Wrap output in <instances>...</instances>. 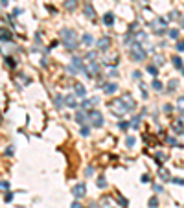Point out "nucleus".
Instances as JSON below:
<instances>
[{
  "instance_id": "obj_1",
  "label": "nucleus",
  "mask_w": 184,
  "mask_h": 208,
  "mask_svg": "<svg viewBox=\"0 0 184 208\" xmlns=\"http://www.w3.org/2000/svg\"><path fill=\"white\" fill-rule=\"evenodd\" d=\"M61 39L64 42V46H66V50H76L79 46L78 44V33L74 30H68V28L61 30Z\"/></svg>"
},
{
  "instance_id": "obj_2",
  "label": "nucleus",
  "mask_w": 184,
  "mask_h": 208,
  "mask_svg": "<svg viewBox=\"0 0 184 208\" xmlns=\"http://www.w3.org/2000/svg\"><path fill=\"white\" fill-rule=\"evenodd\" d=\"M109 111H111L114 116H125V112H127V109H125V105H123L122 98H120V100H112V102L109 103Z\"/></svg>"
},
{
  "instance_id": "obj_3",
  "label": "nucleus",
  "mask_w": 184,
  "mask_h": 208,
  "mask_svg": "<svg viewBox=\"0 0 184 208\" xmlns=\"http://www.w3.org/2000/svg\"><path fill=\"white\" fill-rule=\"evenodd\" d=\"M131 57H133V61H144L145 59V50L142 48L140 42L134 41L131 44Z\"/></svg>"
},
{
  "instance_id": "obj_4",
  "label": "nucleus",
  "mask_w": 184,
  "mask_h": 208,
  "mask_svg": "<svg viewBox=\"0 0 184 208\" xmlns=\"http://www.w3.org/2000/svg\"><path fill=\"white\" fill-rule=\"evenodd\" d=\"M100 72V64L96 61H88V66H85V76L92 78V76H98Z\"/></svg>"
},
{
  "instance_id": "obj_5",
  "label": "nucleus",
  "mask_w": 184,
  "mask_h": 208,
  "mask_svg": "<svg viewBox=\"0 0 184 208\" xmlns=\"http://www.w3.org/2000/svg\"><path fill=\"white\" fill-rule=\"evenodd\" d=\"M122 102H123V105H125V109H127V112L129 111H134L136 109V102H134V98L127 92V94H123L122 96Z\"/></svg>"
},
{
  "instance_id": "obj_6",
  "label": "nucleus",
  "mask_w": 184,
  "mask_h": 208,
  "mask_svg": "<svg viewBox=\"0 0 184 208\" xmlns=\"http://www.w3.org/2000/svg\"><path fill=\"white\" fill-rule=\"evenodd\" d=\"M90 122H92V125L94 127H101L103 125V116H101V112H98V111H92L90 112Z\"/></svg>"
},
{
  "instance_id": "obj_7",
  "label": "nucleus",
  "mask_w": 184,
  "mask_h": 208,
  "mask_svg": "<svg viewBox=\"0 0 184 208\" xmlns=\"http://www.w3.org/2000/svg\"><path fill=\"white\" fill-rule=\"evenodd\" d=\"M111 44H112V41H111V37H107V35H105V37H101L100 41L96 42V46H98V50H103V52H105V50H107V48H109Z\"/></svg>"
},
{
  "instance_id": "obj_8",
  "label": "nucleus",
  "mask_w": 184,
  "mask_h": 208,
  "mask_svg": "<svg viewBox=\"0 0 184 208\" xmlns=\"http://www.w3.org/2000/svg\"><path fill=\"white\" fill-rule=\"evenodd\" d=\"M171 129H173V133H177V135H182L184 131V118H179V120H175L173 125H171Z\"/></svg>"
},
{
  "instance_id": "obj_9",
  "label": "nucleus",
  "mask_w": 184,
  "mask_h": 208,
  "mask_svg": "<svg viewBox=\"0 0 184 208\" xmlns=\"http://www.w3.org/2000/svg\"><path fill=\"white\" fill-rule=\"evenodd\" d=\"M166 26H167V21H166V19H157V21L151 22V28H155V31L166 30Z\"/></svg>"
},
{
  "instance_id": "obj_10",
  "label": "nucleus",
  "mask_w": 184,
  "mask_h": 208,
  "mask_svg": "<svg viewBox=\"0 0 184 208\" xmlns=\"http://www.w3.org/2000/svg\"><path fill=\"white\" fill-rule=\"evenodd\" d=\"M85 184H78V186H74V190H72V193H74V197L76 199H81L83 195H85Z\"/></svg>"
},
{
  "instance_id": "obj_11",
  "label": "nucleus",
  "mask_w": 184,
  "mask_h": 208,
  "mask_svg": "<svg viewBox=\"0 0 184 208\" xmlns=\"http://www.w3.org/2000/svg\"><path fill=\"white\" fill-rule=\"evenodd\" d=\"M72 66H74L78 72H83V74H85V66H83V63L79 57H72Z\"/></svg>"
},
{
  "instance_id": "obj_12",
  "label": "nucleus",
  "mask_w": 184,
  "mask_h": 208,
  "mask_svg": "<svg viewBox=\"0 0 184 208\" xmlns=\"http://www.w3.org/2000/svg\"><path fill=\"white\" fill-rule=\"evenodd\" d=\"M83 13L87 15V19H94V17H96V11H94V7H92L90 4H87V6L83 7Z\"/></svg>"
},
{
  "instance_id": "obj_13",
  "label": "nucleus",
  "mask_w": 184,
  "mask_h": 208,
  "mask_svg": "<svg viewBox=\"0 0 184 208\" xmlns=\"http://www.w3.org/2000/svg\"><path fill=\"white\" fill-rule=\"evenodd\" d=\"M76 122L79 125H85V122H87V112L85 111H78L76 112Z\"/></svg>"
},
{
  "instance_id": "obj_14",
  "label": "nucleus",
  "mask_w": 184,
  "mask_h": 208,
  "mask_svg": "<svg viewBox=\"0 0 184 208\" xmlns=\"http://www.w3.org/2000/svg\"><path fill=\"white\" fill-rule=\"evenodd\" d=\"M64 103H66V107H70V109H76V107H78L76 96H64Z\"/></svg>"
},
{
  "instance_id": "obj_15",
  "label": "nucleus",
  "mask_w": 184,
  "mask_h": 208,
  "mask_svg": "<svg viewBox=\"0 0 184 208\" xmlns=\"http://www.w3.org/2000/svg\"><path fill=\"white\" fill-rule=\"evenodd\" d=\"M158 177H160V181H169L171 179V175H169V171L166 169V168H158V173H157Z\"/></svg>"
},
{
  "instance_id": "obj_16",
  "label": "nucleus",
  "mask_w": 184,
  "mask_h": 208,
  "mask_svg": "<svg viewBox=\"0 0 184 208\" xmlns=\"http://www.w3.org/2000/svg\"><path fill=\"white\" fill-rule=\"evenodd\" d=\"M103 24L105 26H112L114 24V13H105L103 15Z\"/></svg>"
},
{
  "instance_id": "obj_17",
  "label": "nucleus",
  "mask_w": 184,
  "mask_h": 208,
  "mask_svg": "<svg viewBox=\"0 0 184 208\" xmlns=\"http://www.w3.org/2000/svg\"><path fill=\"white\" fill-rule=\"evenodd\" d=\"M78 7V0H64V9L66 11H74Z\"/></svg>"
},
{
  "instance_id": "obj_18",
  "label": "nucleus",
  "mask_w": 184,
  "mask_h": 208,
  "mask_svg": "<svg viewBox=\"0 0 184 208\" xmlns=\"http://www.w3.org/2000/svg\"><path fill=\"white\" fill-rule=\"evenodd\" d=\"M116 90H118V85H116V83H107V85H105V94H109V96H111V94H114Z\"/></svg>"
},
{
  "instance_id": "obj_19",
  "label": "nucleus",
  "mask_w": 184,
  "mask_h": 208,
  "mask_svg": "<svg viewBox=\"0 0 184 208\" xmlns=\"http://www.w3.org/2000/svg\"><path fill=\"white\" fill-rule=\"evenodd\" d=\"M76 96H81V98L87 96V88H85L81 83H76Z\"/></svg>"
},
{
  "instance_id": "obj_20",
  "label": "nucleus",
  "mask_w": 184,
  "mask_h": 208,
  "mask_svg": "<svg viewBox=\"0 0 184 208\" xmlns=\"http://www.w3.org/2000/svg\"><path fill=\"white\" fill-rule=\"evenodd\" d=\"M83 44H85V46H92V44H94V37H92L90 33H85V35H83Z\"/></svg>"
},
{
  "instance_id": "obj_21",
  "label": "nucleus",
  "mask_w": 184,
  "mask_h": 208,
  "mask_svg": "<svg viewBox=\"0 0 184 208\" xmlns=\"http://www.w3.org/2000/svg\"><path fill=\"white\" fill-rule=\"evenodd\" d=\"M177 87H179V81H177V79H169V81H167V90H169V92H175Z\"/></svg>"
},
{
  "instance_id": "obj_22",
  "label": "nucleus",
  "mask_w": 184,
  "mask_h": 208,
  "mask_svg": "<svg viewBox=\"0 0 184 208\" xmlns=\"http://www.w3.org/2000/svg\"><path fill=\"white\" fill-rule=\"evenodd\" d=\"M100 205L103 208H112V201H111V197H103L101 201H100Z\"/></svg>"
},
{
  "instance_id": "obj_23",
  "label": "nucleus",
  "mask_w": 184,
  "mask_h": 208,
  "mask_svg": "<svg viewBox=\"0 0 184 208\" xmlns=\"http://www.w3.org/2000/svg\"><path fill=\"white\" fill-rule=\"evenodd\" d=\"M147 72H149L153 78H157V76H158V66H155V64H149V66H147Z\"/></svg>"
},
{
  "instance_id": "obj_24",
  "label": "nucleus",
  "mask_w": 184,
  "mask_h": 208,
  "mask_svg": "<svg viewBox=\"0 0 184 208\" xmlns=\"http://www.w3.org/2000/svg\"><path fill=\"white\" fill-rule=\"evenodd\" d=\"M0 39H2V41H7V39H11V33H9L7 30L0 28Z\"/></svg>"
},
{
  "instance_id": "obj_25",
  "label": "nucleus",
  "mask_w": 184,
  "mask_h": 208,
  "mask_svg": "<svg viewBox=\"0 0 184 208\" xmlns=\"http://www.w3.org/2000/svg\"><path fill=\"white\" fill-rule=\"evenodd\" d=\"M54 102H55V107H57V109H61L63 105H64V98H63V96H55Z\"/></svg>"
},
{
  "instance_id": "obj_26",
  "label": "nucleus",
  "mask_w": 184,
  "mask_h": 208,
  "mask_svg": "<svg viewBox=\"0 0 184 208\" xmlns=\"http://www.w3.org/2000/svg\"><path fill=\"white\" fill-rule=\"evenodd\" d=\"M140 124H142V118H140V116H134V118H133V122H131V125H133L134 129H138Z\"/></svg>"
},
{
  "instance_id": "obj_27",
  "label": "nucleus",
  "mask_w": 184,
  "mask_h": 208,
  "mask_svg": "<svg viewBox=\"0 0 184 208\" xmlns=\"http://www.w3.org/2000/svg\"><path fill=\"white\" fill-rule=\"evenodd\" d=\"M173 59V64L177 66V68H182V59L179 57V55H175V57H171Z\"/></svg>"
},
{
  "instance_id": "obj_28",
  "label": "nucleus",
  "mask_w": 184,
  "mask_h": 208,
  "mask_svg": "<svg viewBox=\"0 0 184 208\" xmlns=\"http://www.w3.org/2000/svg\"><path fill=\"white\" fill-rule=\"evenodd\" d=\"M169 39H179V30H167Z\"/></svg>"
},
{
  "instance_id": "obj_29",
  "label": "nucleus",
  "mask_w": 184,
  "mask_h": 208,
  "mask_svg": "<svg viewBox=\"0 0 184 208\" xmlns=\"http://www.w3.org/2000/svg\"><path fill=\"white\" fill-rule=\"evenodd\" d=\"M116 199H118V203H120V205H122L123 208H125L127 205H129V201H127V199H123V197L120 195V193H116Z\"/></svg>"
},
{
  "instance_id": "obj_30",
  "label": "nucleus",
  "mask_w": 184,
  "mask_h": 208,
  "mask_svg": "<svg viewBox=\"0 0 184 208\" xmlns=\"http://www.w3.org/2000/svg\"><path fill=\"white\" fill-rule=\"evenodd\" d=\"M177 109H179L181 112H184V96H181V98L177 100Z\"/></svg>"
},
{
  "instance_id": "obj_31",
  "label": "nucleus",
  "mask_w": 184,
  "mask_h": 208,
  "mask_svg": "<svg viewBox=\"0 0 184 208\" xmlns=\"http://www.w3.org/2000/svg\"><path fill=\"white\" fill-rule=\"evenodd\" d=\"M153 88H155V90H162V83H160L157 78H153Z\"/></svg>"
},
{
  "instance_id": "obj_32",
  "label": "nucleus",
  "mask_w": 184,
  "mask_h": 208,
  "mask_svg": "<svg viewBox=\"0 0 184 208\" xmlns=\"http://www.w3.org/2000/svg\"><path fill=\"white\" fill-rule=\"evenodd\" d=\"M123 42H125V44H133V42H134V41H133V33H131V31L123 37Z\"/></svg>"
},
{
  "instance_id": "obj_33",
  "label": "nucleus",
  "mask_w": 184,
  "mask_h": 208,
  "mask_svg": "<svg viewBox=\"0 0 184 208\" xmlns=\"http://www.w3.org/2000/svg\"><path fill=\"white\" fill-rule=\"evenodd\" d=\"M158 206V199H157V197H151V199H149V208H157Z\"/></svg>"
},
{
  "instance_id": "obj_34",
  "label": "nucleus",
  "mask_w": 184,
  "mask_h": 208,
  "mask_svg": "<svg viewBox=\"0 0 184 208\" xmlns=\"http://www.w3.org/2000/svg\"><path fill=\"white\" fill-rule=\"evenodd\" d=\"M96 57H98L96 52H88V54H87V61H96Z\"/></svg>"
},
{
  "instance_id": "obj_35",
  "label": "nucleus",
  "mask_w": 184,
  "mask_h": 208,
  "mask_svg": "<svg viewBox=\"0 0 184 208\" xmlns=\"http://www.w3.org/2000/svg\"><path fill=\"white\" fill-rule=\"evenodd\" d=\"M134 142H136V140H134V136H127V138H125V144H127L129 147L134 146Z\"/></svg>"
},
{
  "instance_id": "obj_36",
  "label": "nucleus",
  "mask_w": 184,
  "mask_h": 208,
  "mask_svg": "<svg viewBox=\"0 0 184 208\" xmlns=\"http://www.w3.org/2000/svg\"><path fill=\"white\" fill-rule=\"evenodd\" d=\"M155 63H157L155 66H162V64H164V57H162V55H155Z\"/></svg>"
},
{
  "instance_id": "obj_37",
  "label": "nucleus",
  "mask_w": 184,
  "mask_h": 208,
  "mask_svg": "<svg viewBox=\"0 0 184 208\" xmlns=\"http://www.w3.org/2000/svg\"><path fill=\"white\" fill-rule=\"evenodd\" d=\"M92 100H83V103H81V107L83 109H90V107H92Z\"/></svg>"
},
{
  "instance_id": "obj_38",
  "label": "nucleus",
  "mask_w": 184,
  "mask_h": 208,
  "mask_svg": "<svg viewBox=\"0 0 184 208\" xmlns=\"http://www.w3.org/2000/svg\"><path fill=\"white\" fill-rule=\"evenodd\" d=\"M88 135H90V127L83 125V127H81V136H88Z\"/></svg>"
},
{
  "instance_id": "obj_39",
  "label": "nucleus",
  "mask_w": 184,
  "mask_h": 208,
  "mask_svg": "<svg viewBox=\"0 0 184 208\" xmlns=\"http://www.w3.org/2000/svg\"><path fill=\"white\" fill-rule=\"evenodd\" d=\"M4 190H9V182H7V181H2V182H0V191H4Z\"/></svg>"
},
{
  "instance_id": "obj_40",
  "label": "nucleus",
  "mask_w": 184,
  "mask_h": 208,
  "mask_svg": "<svg viewBox=\"0 0 184 208\" xmlns=\"http://www.w3.org/2000/svg\"><path fill=\"white\" fill-rule=\"evenodd\" d=\"M129 122H120V124H118V127H120V129H122V131H127V129H129Z\"/></svg>"
},
{
  "instance_id": "obj_41",
  "label": "nucleus",
  "mask_w": 184,
  "mask_h": 208,
  "mask_svg": "<svg viewBox=\"0 0 184 208\" xmlns=\"http://www.w3.org/2000/svg\"><path fill=\"white\" fill-rule=\"evenodd\" d=\"M179 15H181V13H179L177 9H175V11H171V13H169V21H175V19H179Z\"/></svg>"
},
{
  "instance_id": "obj_42",
  "label": "nucleus",
  "mask_w": 184,
  "mask_h": 208,
  "mask_svg": "<svg viewBox=\"0 0 184 208\" xmlns=\"http://www.w3.org/2000/svg\"><path fill=\"white\" fill-rule=\"evenodd\" d=\"M96 184H98V186H100V188H105V186H107V181H105V179H103V177H100V179H98V182H96Z\"/></svg>"
},
{
  "instance_id": "obj_43",
  "label": "nucleus",
  "mask_w": 184,
  "mask_h": 208,
  "mask_svg": "<svg viewBox=\"0 0 184 208\" xmlns=\"http://www.w3.org/2000/svg\"><path fill=\"white\" fill-rule=\"evenodd\" d=\"M66 72H68L70 76H76V72H78V70H76V68H74V66L70 64V66H66Z\"/></svg>"
},
{
  "instance_id": "obj_44",
  "label": "nucleus",
  "mask_w": 184,
  "mask_h": 208,
  "mask_svg": "<svg viewBox=\"0 0 184 208\" xmlns=\"http://www.w3.org/2000/svg\"><path fill=\"white\" fill-rule=\"evenodd\" d=\"M136 28H138V22H133V24L129 26V31H131V33H134V31H136Z\"/></svg>"
},
{
  "instance_id": "obj_45",
  "label": "nucleus",
  "mask_w": 184,
  "mask_h": 208,
  "mask_svg": "<svg viewBox=\"0 0 184 208\" xmlns=\"http://www.w3.org/2000/svg\"><path fill=\"white\" fill-rule=\"evenodd\" d=\"M116 76H118V70H116V68H111V70H109V78H116Z\"/></svg>"
},
{
  "instance_id": "obj_46",
  "label": "nucleus",
  "mask_w": 184,
  "mask_h": 208,
  "mask_svg": "<svg viewBox=\"0 0 184 208\" xmlns=\"http://www.w3.org/2000/svg\"><path fill=\"white\" fill-rule=\"evenodd\" d=\"M144 39H145V33H144V31L136 33V42H138V41H144Z\"/></svg>"
},
{
  "instance_id": "obj_47",
  "label": "nucleus",
  "mask_w": 184,
  "mask_h": 208,
  "mask_svg": "<svg viewBox=\"0 0 184 208\" xmlns=\"http://www.w3.org/2000/svg\"><path fill=\"white\" fill-rule=\"evenodd\" d=\"M155 157H157L158 160H166V155H164V153H155Z\"/></svg>"
},
{
  "instance_id": "obj_48",
  "label": "nucleus",
  "mask_w": 184,
  "mask_h": 208,
  "mask_svg": "<svg viewBox=\"0 0 184 208\" xmlns=\"http://www.w3.org/2000/svg\"><path fill=\"white\" fill-rule=\"evenodd\" d=\"M177 50H179V52H184V41H181L177 44Z\"/></svg>"
},
{
  "instance_id": "obj_49",
  "label": "nucleus",
  "mask_w": 184,
  "mask_h": 208,
  "mask_svg": "<svg viewBox=\"0 0 184 208\" xmlns=\"http://www.w3.org/2000/svg\"><path fill=\"white\" fill-rule=\"evenodd\" d=\"M169 181H173L175 184H182V186H184V181H182V179H169Z\"/></svg>"
},
{
  "instance_id": "obj_50",
  "label": "nucleus",
  "mask_w": 184,
  "mask_h": 208,
  "mask_svg": "<svg viewBox=\"0 0 184 208\" xmlns=\"http://www.w3.org/2000/svg\"><path fill=\"white\" fill-rule=\"evenodd\" d=\"M153 190H155V191H162L164 188L160 186V184H153Z\"/></svg>"
},
{
  "instance_id": "obj_51",
  "label": "nucleus",
  "mask_w": 184,
  "mask_h": 208,
  "mask_svg": "<svg viewBox=\"0 0 184 208\" xmlns=\"http://www.w3.org/2000/svg\"><path fill=\"white\" fill-rule=\"evenodd\" d=\"M85 173H87V175H88V177H90V175H92V173H94V169H92V168L88 166V168H87V169H85Z\"/></svg>"
},
{
  "instance_id": "obj_52",
  "label": "nucleus",
  "mask_w": 184,
  "mask_h": 208,
  "mask_svg": "<svg viewBox=\"0 0 184 208\" xmlns=\"http://www.w3.org/2000/svg\"><path fill=\"white\" fill-rule=\"evenodd\" d=\"M164 111H166V112H171V111H173V107H171V105H164Z\"/></svg>"
},
{
  "instance_id": "obj_53",
  "label": "nucleus",
  "mask_w": 184,
  "mask_h": 208,
  "mask_svg": "<svg viewBox=\"0 0 184 208\" xmlns=\"http://www.w3.org/2000/svg\"><path fill=\"white\" fill-rule=\"evenodd\" d=\"M167 144H171V146H177V140H175V138H167Z\"/></svg>"
},
{
  "instance_id": "obj_54",
  "label": "nucleus",
  "mask_w": 184,
  "mask_h": 208,
  "mask_svg": "<svg viewBox=\"0 0 184 208\" xmlns=\"http://www.w3.org/2000/svg\"><path fill=\"white\" fill-rule=\"evenodd\" d=\"M151 179H149V175H142V182H149Z\"/></svg>"
},
{
  "instance_id": "obj_55",
  "label": "nucleus",
  "mask_w": 184,
  "mask_h": 208,
  "mask_svg": "<svg viewBox=\"0 0 184 208\" xmlns=\"http://www.w3.org/2000/svg\"><path fill=\"white\" fill-rule=\"evenodd\" d=\"M46 7H48V11H52V13H57V9H55L54 6H46Z\"/></svg>"
},
{
  "instance_id": "obj_56",
  "label": "nucleus",
  "mask_w": 184,
  "mask_h": 208,
  "mask_svg": "<svg viewBox=\"0 0 184 208\" xmlns=\"http://www.w3.org/2000/svg\"><path fill=\"white\" fill-rule=\"evenodd\" d=\"M133 78H134V79H140V72H138V70H136V72H133Z\"/></svg>"
},
{
  "instance_id": "obj_57",
  "label": "nucleus",
  "mask_w": 184,
  "mask_h": 208,
  "mask_svg": "<svg viewBox=\"0 0 184 208\" xmlns=\"http://www.w3.org/2000/svg\"><path fill=\"white\" fill-rule=\"evenodd\" d=\"M21 13H22V9H21V7H17V9L13 11V15H15V17H17V15H21Z\"/></svg>"
},
{
  "instance_id": "obj_58",
  "label": "nucleus",
  "mask_w": 184,
  "mask_h": 208,
  "mask_svg": "<svg viewBox=\"0 0 184 208\" xmlns=\"http://www.w3.org/2000/svg\"><path fill=\"white\" fill-rule=\"evenodd\" d=\"M13 199V193H6V201H11Z\"/></svg>"
},
{
  "instance_id": "obj_59",
  "label": "nucleus",
  "mask_w": 184,
  "mask_h": 208,
  "mask_svg": "<svg viewBox=\"0 0 184 208\" xmlns=\"http://www.w3.org/2000/svg\"><path fill=\"white\" fill-rule=\"evenodd\" d=\"M72 208H81V205H79V203H78V201H76V203H74V205H72Z\"/></svg>"
},
{
  "instance_id": "obj_60",
  "label": "nucleus",
  "mask_w": 184,
  "mask_h": 208,
  "mask_svg": "<svg viewBox=\"0 0 184 208\" xmlns=\"http://www.w3.org/2000/svg\"><path fill=\"white\" fill-rule=\"evenodd\" d=\"M181 26H182V28H184V17H182V19H181Z\"/></svg>"
},
{
  "instance_id": "obj_61",
  "label": "nucleus",
  "mask_w": 184,
  "mask_h": 208,
  "mask_svg": "<svg viewBox=\"0 0 184 208\" xmlns=\"http://www.w3.org/2000/svg\"><path fill=\"white\" fill-rule=\"evenodd\" d=\"M0 124H2V114H0Z\"/></svg>"
},
{
  "instance_id": "obj_62",
  "label": "nucleus",
  "mask_w": 184,
  "mask_h": 208,
  "mask_svg": "<svg viewBox=\"0 0 184 208\" xmlns=\"http://www.w3.org/2000/svg\"><path fill=\"white\" fill-rule=\"evenodd\" d=\"M182 135H184V131H182Z\"/></svg>"
}]
</instances>
